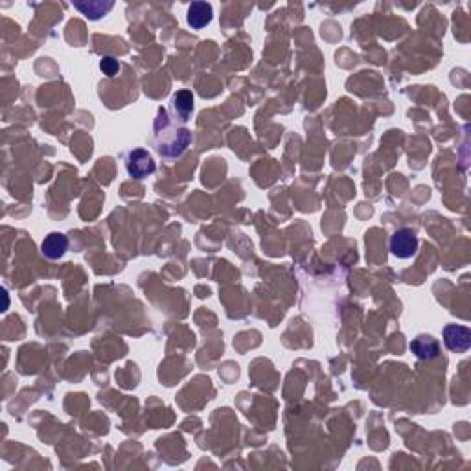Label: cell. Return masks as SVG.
Segmentation results:
<instances>
[{
  "mask_svg": "<svg viewBox=\"0 0 471 471\" xmlns=\"http://www.w3.org/2000/svg\"><path fill=\"white\" fill-rule=\"evenodd\" d=\"M418 235L411 228H400L390 235V252L400 260H409L418 252Z\"/></svg>",
  "mask_w": 471,
  "mask_h": 471,
  "instance_id": "2",
  "label": "cell"
},
{
  "mask_svg": "<svg viewBox=\"0 0 471 471\" xmlns=\"http://www.w3.org/2000/svg\"><path fill=\"white\" fill-rule=\"evenodd\" d=\"M74 8L79 10L81 13L90 20L102 19L103 15L107 13L111 8H113V2H107V4H103V2H74Z\"/></svg>",
  "mask_w": 471,
  "mask_h": 471,
  "instance_id": "9",
  "label": "cell"
},
{
  "mask_svg": "<svg viewBox=\"0 0 471 471\" xmlns=\"http://www.w3.org/2000/svg\"><path fill=\"white\" fill-rule=\"evenodd\" d=\"M409 348L422 361H432L440 355V343L432 335H418L412 339Z\"/></svg>",
  "mask_w": 471,
  "mask_h": 471,
  "instance_id": "5",
  "label": "cell"
},
{
  "mask_svg": "<svg viewBox=\"0 0 471 471\" xmlns=\"http://www.w3.org/2000/svg\"><path fill=\"white\" fill-rule=\"evenodd\" d=\"M214 19V10H212V4L208 2H191L190 8H188L186 20L188 25L193 29H203L205 26H208Z\"/></svg>",
  "mask_w": 471,
  "mask_h": 471,
  "instance_id": "7",
  "label": "cell"
},
{
  "mask_svg": "<svg viewBox=\"0 0 471 471\" xmlns=\"http://www.w3.org/2000/svg\"><path fill=\"white\" fill-rule=\"evenodd\" d=\"M172 107L177 116L181 118L182 122H186L188 118H190L191 111H193V94L190 90H179V93H175L172 98Z\"/></svg>",
  "mask_w": 471,
  "mask_h": 471,
  "instance_id": "8",
  "label": "cell"
},
{
  "mask_svg": "<svg viewBox=\"0 0 471 471\" xmlns=\"http://www.w3.org/2000/svg\"><path fill=\"white\" fill-rule=\"evenodd\" d=\"M444 344L449 352L464 353L471 346V332L460 324H447L444 328Z\"/></svg>",
  "mask_w": 471,
  "mask_h": 471,
  "instance_id": "4",
  "label": "cell"
},
{
  "mask_svg": "<svg viewBox=\"0 0 471 471\" xmlns=\"http://www.w3.org/2000/svg\"><path fill=\"white\" fill-rule=\"evenodd\" d=\"M69 250V238L61 232H52L41 243V252L48 260H59Z\"/></svg>",
  "mask_w": 471,
  "mask_h": 471,
  "instance_id": "6",
  "label": "cell"
},
{
  "mask_svg": "<svg viewBox=\"0 0 471 471\" xmlns=\"http://www.w3.org/2000/svg\"><path fill=\"white\" fill-rule=\"evenodd\" d=\"M120 63H118V59L111 57V55H105V57H102V61H100V70H102L107 78H114V76H118V72H120Z\"/></svg>",
  "mask_w": 471,
  "mask_h": 471,
  "instance_id": "10",
  "label": "cell"
},
{
  "mask_svg": "<svg viewBox=\"0 0 471 471\" xmlns=\"http://www.w3.org/2000/svg\"><path fill=\"white\" fill-rule=\"evenodd\" d=\"M128 173L132 179H146V177L153 175L157 170V164L153 161V157L146 149H132L128 155V162H125Z\"/></svg>",
  "mask_w": 471,
  "mask_h": 471,
  "instance_id": "3",
  "label": "cell"
},
{
  "mask_svg": "<svg viewBox=\"0 0 471 471\" xmlns=\"http://www.w3.org/2000/svg\"><path fill=\"white\" fill-rule=\"evenodd\" d=\"M155 142L162 157L173 161L186 151L191 142V132L184 128H172L166 109H158V116L155 120Z\"/></svg>",
  "mask_w": 471,
  "mask_h": 471,
  "instance_id": "1",
  "label": "cell"
}]
</instances>
